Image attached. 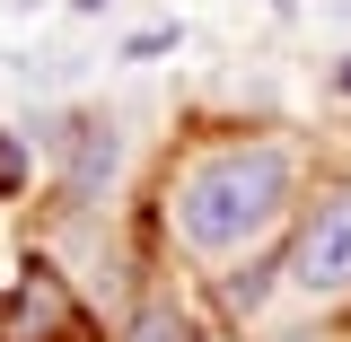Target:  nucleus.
I'll use <instances>...</instances> for the list:
<instances>
[{
  "label": "nucleus",
  "instance_id": "nucleus-10",
  "mask_svg": "<svg viewBox=\"0 0 351 342\" xmlns=\"http://www.w3.org/2000/svg\"><path fill=\"white\" fill-rule=\"evenodd\" d=\"M343 18H351V0H343Z\"/></svg>",
  "mask_w": 351,
  "mask_h": 342
},
{
  "label": "nucleus",
  "instance_id": "nucleus-6",
  "mask_svg": "<svg viewBox=\"0 0 351 342\" xmlns=\"http://www.w3.org/2000/svg\"><path fill=\"white\" fill-rule=\"evenodd\" d=\"M27 132H0V202H18V193H27Z\"/></svg>",
  "mask_w": 351,
  "mask_h": 342
},
{
  "label": "nucleus",
  "instance_id": "nucleus-4",
  "mask_svg": "<svg viewBox=\"0 0 351 342\" xmlns=\"http://www.w3.org/2000/svg\"><path fill=\"white\" fill-rule=\"evenodd\" d=\"M114 342H211V316L176 281H141L123 299V316H114Z\"/></svg>",
  "mask_w": 351,
  "mask_h": 342
},
{
  "label": "nucleus",
  "instance_id": "nucleus-5",
  "mask_svg": "<svg viewBox=\"0 0 351 342\" xmlns=\"http://www.w3.org/2000/svg\"><path fill=\"white\" fill-rule=\"evenodd\" d=\"M202 281H211V316L219 325H255L263 307H272V290H281V246H255V255L219 263Z\"/></svg>",
  "mask_w": 351,
  "mask_h": 342
},
{
  "label": "nucleus",
  "instance_id": "nucleus-8",
  "mask_svg": "<svg viewBox=\"0 0 351 342\" xmlns=\"http://www.w3.org/2000/svg\"><path fill=\"white\" fill-rule=\"evenodd\" d=\"M325 88H334V97L351 106V53H334V71H325Z\"/></svg>",
  "mask_w": 351,
  "mask_h": 342
},
{
  "label": "nucleus",
  "instance_id": "nucleus-1",
  "mask_svg": "<svg viewBox=\"0 0 351 342\" xmlns=\"http://www.w3.org/2000/svg\"><path fill=\"white\" fill-rule=\"evenodd\" d=\"M307 202V149L290 132H202L167 149V167L149 184V237L167 246L176 263H219L255 255V246H281L290 219Z\"/></svg>",
  "mask_w": 351,
  "mask_h": 342
},
{
  "label": "nucleus",
  "instance_id": "nucleus-3",
  "mask_svg": "<svg viewBox=\"0 0 351 342\" xmlns=\"http://www.w3.org/2000/svg\"><path fill=\"white\" fill-rule=\"evenodd\" d=\"M0 342H88L80 281L53 255H27V272L0 290Z\"/></svg>",
  "mask_w": 351,
  "mask_h": 342
},
{
  "label": "nucleus",
  "instance_id": "nucleus-2",
  "mask_svg": "<svg viewBox=\"0 0 351 342\" xmlns=\"http://www.w3.org/2000/svg\"><path fill=\"white\" fill-rule=\"evenodd\" d=\"M281 290L299 307H351V167L307 184L299 219L281 237Z\"/></svg>",
  "mask_w": 351,
  "mask_h": 342
},
{
  "label": "nucleus",
  "instance_id": "nucleus-7",
  "mask_svg": "<svg viewBox=\"0 0 351 342\" xmlns=\"http://www.w3.org/2000/svg\"><path fill=\"white\" fill-rule=\"evenodd\" d=\"M176 44H184V27H141V36H123V53H114V62H158V53H176Z\"/></svg>",
  "mask_w": 351,
  "mask_h": 342
},
{
  "label": "nucleus",
  "instance_id": "nucleus-9",
  "mask_svg": "<svg viewBox=\"0 0 351 342\" xmlns=\"http://www.w3.org/2000/svg\"><path fill=\"white\" fill-rule=\"evenodd\" d=\"M106 9H114V0H71V18H106Z\"/></svg>",
  "mask_w": 351,
  "mask_h": 342
}]
</instances>
